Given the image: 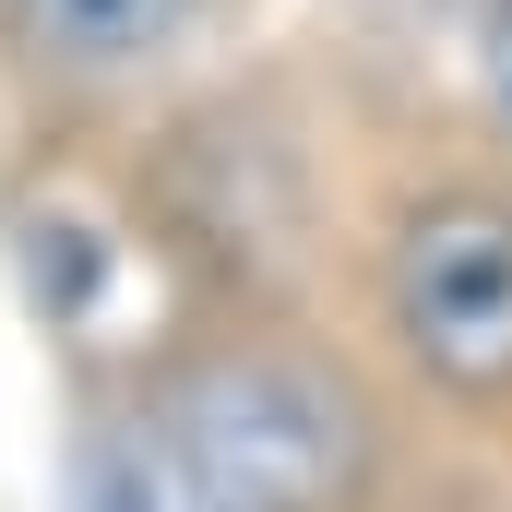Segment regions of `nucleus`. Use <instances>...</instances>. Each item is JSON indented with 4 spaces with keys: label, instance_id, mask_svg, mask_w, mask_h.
<instances>
[{
    "label": "nucleus",
    "instance_id": "f257e3e1",
    "mask_svg": "<svg viewBox=\"0 0 512 512\" xmlns=\"http://www.w3.org/2000/svg\"><path fill=\"white\" fill-rule=\"evenodd\" d=\"M358 477V405L298 358H203L143 393L72 512H322Z\"/></svg>",
    "mask_w": 512,
    "mask_h": 512
},
{
    "label": "nucleus",
    "instance_id": "f03ea898",
    "mask_svg": "<svg viewBox=\"0 0 512 512\" xmlns=\"http://www.w3.org/2000/svg\"><path fill=\"white\" fill-rule=\"evenodd\" d=\"M382 310L393 346L453 393H501L512 382V203L501 191H441L393 227L382 262Z\"/></svg>",
    "mask_w": 512,
    "mask_h": 512
},
{
    "label": "nucleus",
    "instance_id": "7ed1b4c3",
    "mask_svg": "<svg viewBox=\"0 0 512 512\" xmlns=\"http://www.w3.org/2000/svg\"><path fill=\"white\" fill-rule=\"evenodd\" d=\"M191 12H203V0H12V36H24V60L60 72V84H120L155 48H179Z\"/></svg>",
    "mask_w": 512,
    "mask_h": 512
},
{
    "label": "nucleus",
    "instance_id": "20e7f679",
    "mask_svg": "<svg viewBox=\"0 0 512 512\" xmlns=\"http://www.w3.org/2000/svg\"><path fill=\"white\" fill-rule=\"evenodd\" d=\"M489 96H501V120H512V0L489 12Z\"/></svg>",
    "mask_w": 512,
    "mask_h": 512
}]
</instances>
